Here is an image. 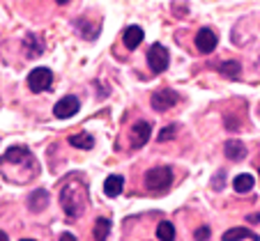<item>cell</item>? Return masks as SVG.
Returning a JSON list of instances; mask_svg holds the SVG:
<instances>
[{"instance_id": "obj_5", "label": "cell", "mask_w": 260, "mask_h": 241, "mask_svg": "<svg viewBox=\"0 0 260 241\" xmlns=\"http://www.w3.org/2000/svg\"><path fill=\"white\" fill-rule=\"evenodd\" d=\"M79 108H81V101L69 94V97L60 99V101L53 106V115L55 117H60V119H67V117H72V115L79 113Z\"/></svg>"}, {"instance_id": "obj_12", "label": "cell", "mask_w": 260, "mask_h": 241, "mask_svg": "<svg viewBox=\"0 0 260 241\" xmlns=\"http://www.w3.org/2000/svg\"><path fill=\"white\" fill-rule=\"evenodd\" d=\"M46 205H49V191H44V188H37V191L30 193V200H28L30 212H42Z\"/></svg>"}, {"instance_id": "obj_16", "label": "cell", "mask_w": 260, "mask_h": 241, "mask_svg": "<svg viewBox=\"0 0 260 241\" xmlns=\"http://www.w3.org/2000/svg\"><path fill=\"white\" fill-rule=\"evenodd\" d=\"M226 239H251V241H258L260 236L255 234L253 230H246V227H233V230L223 232V241Z\"/></svg>"}, {"instance_id": "obj_18", "label": "cell", "mask_w": 260, "mask_h": 241, "mask_svg": "<svg viewBox=\"0 0 260 241\" xmlns=\"http://www.w3.org/2000/svg\"><path fill=\"white\" fill-rule=\"evenodd\" d=\"M108 234H111V221H108V218H97V221H94L92 236L102 241V239H106Z\"/></svg>"}, {"instance_id": "obj_1", "label": "cell", "mask_w": 260, "mask_h": 241, "mask_svg": "<svg viewBox=\"0 0 260 241\" xmlns=\"http://www.w3.org/2000/svg\"><path fill=\"white\" fill-rule=\"evenodd\" d=\"M85 202H88V191H85L83 184L69 182L62 186V191H60V205H62L67 218L81 216L85 209Z\"/></svg>"}, {"instance_id": "obj_4", "label": "cell", "mask_w": 260, "mask_h": 241, "mask_svg": "<svg viewBox=\"0 0 260 241\" xmlns=\"http://www.w3.org/2000/svg\"><path fill=\"white\" fill-rule=\"evenodd\" d=\"M147 62L154 74H164L168 69V49L164 44H152L147 51Z\"/></svg>"}, {"instance_id": "obj_19", "label": "cell", "mask_w": 260, "mask_h": 241, "mask_svg": "<svg viewBox=\"0 0 260 241\" xmlns=\"http://www.w3.org/2000/svg\"><path fill=\"white\" fill-rule=\"evenodd\" d=\"M157 236L161 241H173L175 239V225H173L171 221H161L157 227Z\"/></svg>"}, {"instance_id": "obj_21", "label": "cell", "mask_w": 260, "mask_h": 241, "mask_svg": "<svg viewBox=\"0 0 260 241\" xmlns=\"http://www.w3.org/2000/svg\"><path fill=\"white\" fill-rule=\"evenodd\" d=\"M76 28L83 30V37H85V39H94V37L99 34V28H97V25L92 28L88 21H79V23H76Z\"/></svg>"}, {"instance_id": "obj_3", "label": "cell", "mask_w": 260, "mask_h": 241, "mask_svg": "<svg viewBox=\"0 0 260 241\" xmlns=\"http://www.w3.org/2000/svg\"><path fill=\"white\" fill-rule=\"evenodd\" d=\"M51 83H53V74L46 67H37L28 74V88L32 92H46L51 90Z\"/></svg>"}, {"instance_id": "obj_15", "label": "cell", "mask_w": 260, "mask_h": 241, "mask_svg": "<svg viewBox=\"0 0 260 241\" xmlns=\"http://www.w3.org/2000/svg\"><path fill=\"white\" fill-rule=\"evenodd\" d=\"M219 71L226 76V78L237 81V78H240V71H242V64L237 62V60H226V62L219 64Z\"/></svg>"}, {"instance_id": "obj_20", "label": "cell", "mask_w": 260, "mask_h": 241, "mask_svg": "<svg viewBox=\"0 0 260 241\" xmlns=\"http://www.w3.org/2000/svg\"><path fill=\"white\" fill-rule=\"evenodd\" d=\"M28 44H25V49H28V58H37V55H42V51H44V44L40 42V37H35V34H28Z\"/></svg>"}, {"instance_id": "obj_24", "label": "cell", "mask_w": 260, "mask_h": 241, "mask_svg": "<svg viewBox=\"0 0 260 241\" xmlns=\"http://www.w3.org/2000/svg\"><path fill=\"white\" fill-rule=\"evenodd\" d=\"M210 234H212V232H210V227H207V225H201L196 232H193V236H196V239H210Z\"/></svg>"}, {"instance_id": "obj_8", "label": "cell", "mask_w": 260, "mask_h": 241, "mask_svg": "<svg viewBox=\"0 0 260 241\" xmlns=\"http://www.w3.org/2000/svg\"><path fill=\"white\" fill-rule=\"evenodd\" d=\"M150 136H152V127L147 122H136L132 129V145L134 147H143V145L150 140Z\"/></svg>"}, {"instance_id": "obj_2", "label": "cell", "mask_w": 260, "mask_h": 241, "mask_svg": "<svg viewBox=\"0 0 260 241\" xmlns=\"http://www.w3.org/2000/svg\"><path fill=\"white\" fill-rule=\"evenodd\" d=\"M173 184V170L166 166H159L152 168V170L145 172V186L147 191H154V193H164L166 188H171Z\"/></svg>"}, {"instance_id": "obj_9", "label": "cell", "mask_w": 260, "mask_h": 241, "mask_svg": "<svg viewBox=\"0 0 260 241\" xmlns=\"http://www.w3.org/2000/svg\"><path fill=\"white\" fill-rule=\"evenodd\" d=\"M143 37H145V32H143L141 25H129L122 32V42L127 49H138L143 44Z\"/></svg>"}, {"instance_id": "obj_6", "label": "cell", "mask_w": 260, "mask_h": 241, "mask_svg": "<svg viewBox=\"0 0 260 241\" xmlns=\"http://www.w3.org/2000/svg\"><path fill=\"white\" fill-rule=\"evenodd\" d=\"M177 92H173V90H159V92L152 94V108L159 110V113H164V110L173 108L177 103Z\"/></svg>"}, {"instance_id": "obj_7", "label": "cell", "mask_w": 260, "mask_h": 241, "mask_svg": "<svg viewBox=\"0 0 260 241\" xmlns=\"http://www.w3.org/2000/svg\"><path fill=\"white\" fill-rule=\"evenodd\" d=\"M196 49L201 53H212L216 49V34L210 28H201L196 32Z\"/></svg>"}, {"instance_id": "obj_10", "label": "cell", "mask_w": 260, "mask_h": 241, "mask_svg": "<svg viewBox=\"0 0 260 241\" xmlns=\"http://www.w3.org/2000/svg\"><path fill=\"white\" fill-rule=\"evenodd\" d=\"M122 186H124V177L122 175H108L106 182H104V193L108 197H118L122 193Z\"/></svg>"}, {"instance_id": "obj_22", "label": "cell", "mask_w": 260, "mask_h": 241, "mask_svg": "<svg viewBox=\"0 0 260 241\" xmlns=\"http://www.w3.org/2000/svg\"><path fill=\"white\" fill-rule=\"evenodd\" d=\"M177 131V127H166V129H161V133H159V143H166V140H171L173 138V133Z\"/></svg>"}, {"instance_id": "obj_13", "label": "cell", "mask_w": 260, "mask_h": 241, "mask_svg": "<svg viewBox=\"0 0 260 241\" xmlns=\"http://www.w3.org/2000/svg\"><path fill=\"white\" fill-rule=\"evenodd\" d=\"M30 158V152L25 147H10L3 154V163H23Z\"/></svg>"}, {"instance_id": "obj_11", "label": "cell", "mask_w": 260, "mask_h": 241, "mask_svg": "<svg viewBox=\"0 0 260 241\" xmlns=\"http://www.w3.org/2000/svg\"><path fill=\"white\" fill-rule=\"evenodd\" d=\"M223 152H226V156L231 158V161H242V158L246 156V147L242 140H228V143L223 145Z\"/></svg>"}, {"instance_id": "obj_23", "label": "cell", "mask_w": 260, "mask_h": 241, "mask_svg": "<svg viewBox=\"0 0 260 241\" xmlns=\"http://www.w3.org/2000/svg\"><path fill=\"white\" fill-rule=\"evenodd\" d=\"M223 177H226V172H216V177L212 179V188H214V191L223 188Z\"/></svg>"}, {"instance_id": "obj_17", "label": "cell", "mask_w": 260, "mask_h": 241, "mask_svg": "<svg viewBox=\"0 0 260 241\" xmlns=\"http://www.w3.org/2000/svg\"><path fill=\"white\" fill-rule=\"evenodd\" d=\"M233 186H235L237 193H249L251 188H253V177H251L249 172H244V175H237V177L233 179Z\"/></svg>"}, {"instance_id": "obj_26", "label": "cell", "mask_w": 260, "mask_h": 241, "mask_svg": "<svg viewBox=\"0 0 260 241\" xmlns=\"http://www.w3.org/2000/svg\"><path fill=\"white\" fill-rule=\"evenodd\" d=\"M258 172H260V170H258Z\"/></svg>"}, {"instance_id": "obj_14", "label": "cell", "mask_w": 260, "mask_h": 241, "mask_svg": "<svg viewBox=\"0 0 260 241\" xmlns=\"http://www.w3.org/2000/svg\"><path fill=\"white\" fill-rule=\"evenodd\" d=\"M69 145H72V147H79V149H92L94 147V138L90 136V133L81 131V133L69 136Z\"/></svg>"}, {"instance_id": "obj_25", "label": "cell", "mask_w": 260, "mask_h": 241, "mask_svg": "<svg viewBox=\"0 0 260 241\" xmlns=\"http://www.w3.org/2000/svg\"><path fill=\"white\" fill-rule=\"evenodd\" d=\"M55 3H60V5H64V3H69V0H55Z\"/></svg>"}]
</instances>
